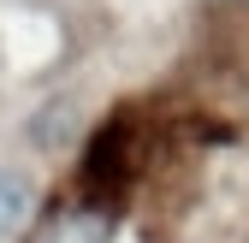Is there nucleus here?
Masks as SVG:
<instances>
[{
    "label": "nucleus",
    "mask_w": 249,
    "mask_h": 243,
    "mask_svg": "<svg viewBox=\"0 0 249 243\" xmlns=\"http://www.w3.org/2000/svg\"><path fill=\"white\" fill-rule=\"evenodd\" d=\"M30 208H36V184L18 166H0V243H12L30 226Z\"/></svg>",
    "instance_id": "obj_1"
},
{
    "label": "nucleus",
    "mask_w": 249,
    "mask_h": 243,
    "mask_svg": "<svg viewBox=\"0 0 249 243\" xmlns=\"http://www.w3.org/2000/svg\"><path fill=\"white\" fill-rule=\"evenodd\" d=\"M48 243H107V226H101L95 214H71V220L59 226Z\"/></svg>",
    "instance_id": "obj_2"
}]
</instances>
